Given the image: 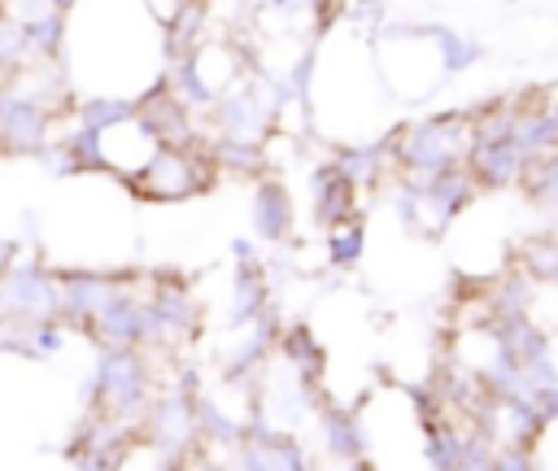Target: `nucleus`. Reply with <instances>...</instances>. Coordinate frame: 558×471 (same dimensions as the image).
<instances>
[{"label":"nucleus","mask_w":558,"mask_h":471,"mask_svg":"<svg viewBox=\"0 0 558 471\" xmlns=\"http://www.w3.org/2000/svg\"><path fill=\"white\" fill-rule=\"evenodd\" d=\"M471 148V109H445L423 122L397 126L392 135V170L401 179H432L466 161Z\"/></svg>","instance_id":"1"},{"label":"nucleus","mask_w":558,"mask_h":471,"mask_svg":"<svg viewBox=\"0 0 558 471\" xmlns=\"http://www.w3.org/2000/svg\"><path fill=\"white\" fill-rule=\"evenodd\" d=\"M392 135H397V131H388V135H379V140H371V144H349V148H340L336 166H340L357 188H375V183L384 179V170H392Z\"/></svg>","instance_id":"15"},{"label":"nucleus","mask_w":558,"mask_h":471,"mask_svg":"<svg viewBox=\"0 0 558 471\" xmlns=\"http://www.w3.org/2000/svg\"><path fill=\"white\" fill-rule=\"evenodd\" d=\"M414 183V192H418V227L414 231H445L475 196H480V188H475V179H471V170L466 166H453V170H440V174H432V179H410Z\"/></svg>","instance_id":"5"},{"label":"nucleus","mask_w":558,"mask_h":471,"mask_svg":"<svg viewBox=\"0 0 558 471\" xmlns=\"http://www.w3.org/2000/svg\"><path fill=\"white\" fill-rule=\"evenodd\" d=\"M196 471H227V467H222V462H201Z\"/></svg>","instance_id":"31"},{"label":"nucleus","mask_w":558,"mask_h":471,"mask_svg":"<svg viewBox=\"0 0 558 471\" xmlns=\"http://www.w3.org/2000/svg\"><path fill=\"white\" fill-rule=\"evenodd\" d=\"M523 196L532 205H545V209H558V153H545V157H527L523 161V179H519Z\"/></svg>","instance_id":"24"},{"label":"nucleus","mask_w":558,"mask_h":471,"mask_svg":"<svg viewBox=\"0 0 558 471\" xmlns=\"http://www.w3.org/2000/svg\"><path fill=\"white\" fill-rule=\"evenodd\" d=\"M144 436L157 454H174L183 458L201 436H196V397H187L183 388L166 392L161 401L148 406L144 414Z\"/></svg>","instance_id":"6"},{"label":"nucleus","mask_w":558,"mask_h":471,"mask_svg":"<svg viewBox=\"0 0 558 471\" xmlns=\"http://www.w3.org/2000/svg\"><path fill=\"white\" fill-rule=\"evenodd\" d=\"M92 397L96 410L118 419V423H135L148 414L153 406V388H148V366L135 349H105L92 375Z\"/></svg>","instance_id":"2"},{"label":"nucleus","mask_w":558,"mask_h":471,"mask_svg":"<svg viewBox=\"0 0 558 471\" xmlns=\"http://www.w3.org/2000/svg\"><path fill=\"white\" fill-rule=\"evenodd\" d=\"M48 4H52V9H57V13H70V9H74V4H78V0H48Z\"/></svg>","instance_id":"30"},{"label":"nucleus","mask_w":558,"mask_h":471,"mask_svg":"<svg viewBox=\"0 0 558 471\" xmlns=\"http://www.w3.org/2000/svg\"><path fill=\"white\" fill-rule=\"evenodd\" d=\"M0 314L9 318H57L61 279L44 266H4L0 275Z\"/></svg>","instance_id":"4"},{"label":"nucleus","mask_w":558,"mask_h":471,"mask_svg":"<svg viewBox=\"0 0 558 471\" xmlns=\"http://www.w3.org/2000/svg\"><path fill=\"white\" fill-rule=\"evenodd\" d=\"M523 384H527V392H532V397H536V392H545V388H554V384H558V362H554V353L523 362Z\"/></svg>","instance_id":"27"},{"label":"nucleus","mask_w":558,"mask_h":471,"mask_svg":"<svg viewBox=\"0 0 558 471\" xmlns=\"http://www.w3.org/2000/svg\"><path fill=\"white\" fill-rule=\"evenodd\" d=\"M196 436L209 440V445H222V449H240L244 440V419L222 410L218 401L209 397H196Z\"/></svg>","instance_id":"21"},{"label":"nucleus","mask_w":558,"mask_h":471,"mask_svg":"<svg viewBox=\"0 0 558 471\" xmlns=\"http://www.w3.org/2000/svg\"><path fill=\"white\" fill-rule=\"evenodd\" d=\"M279 353H283V362H288V371L301 379V384H318V375H323V349H318V340H314V331L305 327V323H292V327H279Z\"/></svg>","instance_id":"18"},{"label":"nucleus","mask_w":558,"mask_h":471,"mask_svg":"<svg viewBox=\"0 0 558 471\" xmlns=\"http://www.w3.org/2000/svg\"><path fill=\"white\" fill-rule=\"evenodd\" d=\"M523 148L514 140H471L466 148V170L475 179L480 192H501V188H519L523 179Z\"/></svg>","instance_id":"8"},{"label":"nucleus","mask_w":558,"mask_h":471,"mask_svg":"<svg viewBox=\"0 0 558 471\" xmlns=\"http://www.w3.org/2000/svg\"><path fill=\"white\" fill-rule=\"evenodd\" d=\"M493 471H536V454L519 445H497V467Z\"/></svg>","instance_id":"28"},{"label":"nucleus","mask_w":558,"mask_h":471,"mask_svg":"<svg viewBox=\"0 0 558 471\" xmlns=\"http://www.w3.org/2000/svg\"><path fill=\"white\" fill-rule=\"evenodd\" d=\"M423 39L436 48V61H440L445 74H462V70H471V65L484 57L480 39H471V35H462V31H453V26H440V22L423 26Z\"/></svg>","instance_id":"19"},{"label":"nucleus","mask_w":558,"mask_h":471,"mask_svg":"<svg viewBox=\"0 0 558 471\" xmlns=\"http://www.w3.org/2000/svg\"><path fill=\"white\" fill-rule=\"evenodd\" d=\"M362 249H366V227H362V218H349V222H340V227H327V262H331L336 270L357 266Z\"/></svg>","instance_id":"25"},{"label":"nucleus","mask_w":558,"mask_h":471,"mask_svg":"<svg viewBox=\"0 0 558 471\" xmlns=\"http://www.w3.org/2000/svg\"><path fill=\"white\" fill-rule=\"evenodd\" d=\"M262 314H270V283H266L262 266L244 257V262L235 266V292H231V323H235V327H244V323H253V318H262Z\"/></svg>","instance_id":"17"},{"label":"nucleus","mask_w":558,"mask_h":471,"mask_svg":"<svg viewBox=\"0 0 558 471\" xmlns=\"http://www.w3.org/2000/svg\"><path fill=\"white\" fill-rule=\"evenodd\" d=\"M357 183L336 166V161H323L314 174H310V196H314V218L318 227H340L349 218H357Z\"/></svg>","instance_id":"9"},{"label":"nucleus","mask_w":558,"mask_h":471,"mask_svg":"<svg viewBox=\"0 0 558 471\" xmlns=\"http://www.w3.org/2000/svg\"><path fill=\"white\" fill-rule=\"evenodd\" d=\"M318 436H323V449H327L336 462H357V458H366V432H362V423H357L353 410H340V406L318 410Z\"/></svg>","instance_id":"13"},{"label":"nucleus","mask_w":558,"mask_h":471,"mask_svg":"<svg viewBox=\"0 0 558 471\" xmlns=\"http://www.w3.org/2000/svg\"><path fill=\"white\" fill-rule=\"evenodd\" d=\"M418 423H423V458H427V467L432 471H453L458 458H462V436L466 432H458L449 414H432V419H418Z\"/></svg>","instance_id":"20"},{"label":"nucleus","mask_w":558,"mask_h":471,"mask_svg":"<svg viewBox=\"0 0 558 471\" xmlns=\"http://www.w3.org/2000/svg\"><path fill=\"white\" fill-rule=\"evenodd\" d=\"M545 427H549V419L541 414V406H536L532 392H519V397L501 401V445H519V449H532L536 454Z\"/></svg>","instance_id":"14"},{"label":"nucleus","mask_w":558,"mask_h":471,"mask_svg":"<svg viewBox=\"0 0 558 471\" xmlns=\"http://www.w3.org/2000/svg\"><path fill=\"white\" fill-rule=\"evenodd\" d=\"M519 100H523V122H519L523 157L558 153V100L545 87H527V92H519Z\"/></svg>","instance_id":"11"},{"label":"nucleus","mask_w":558,"mask_h":471,"mask_svg":"<svg viewBox=\"0 0 558 471\" xmlns=\"http://www.w3.org/2000/svg\"><path fill=\"white\" fill-rule=\"evenodd\" d=\"M22 31H26V44H31V52H35L39 61H57V52H61L65 39H70V17L57 13V9H48V13L31 17V22H22Z\"/></svg>","instance_id":"23"},{"label":"nucleus","mask_w":558,"mask_h":471,"mask_svg":"<svg viewBox=\"0 0 558 471\" xmlns=\"http://www.w3.org/2000/svg\"><path fill=\"white\" fill-rule=\"evenodd\" d=\"M74 113H78V126H87V131H109V126H118V122H131V118L140 113V100H131V96H83V100L74 105Z\"/></svg>","instance_id":"22"},{"label":"nucleus","mask_w":558,"mask_h":471,"mask_svg":"<svg viewBox=\"0 0 558 471\" xmlns=\"http://www.w3.org/2000/svg\"><path fill=\"white\" fill-rule=\"evenodd\" d=\"M214 179V161L209 153H196L192 144H166L148 170H140L131 179V188L148 201H187L196 192H205Z\"/></svg>","instance_id":"3"},{"label":"nucleus","mask_w":558,"mask_h":471,"mask_svg":"<svg viewBox=\"0 0 558 471\" xmlns=\"http://www.w3.org/2000/svg\"><path fill=\"white\" fill-rule=\"evenodd\" d=\"M87 331L105 345V349H135L144 345V301H135L126 288L105 301L92 318H87Z\"/></svg>","instance_id":"10"},{"label":"nucleus","mask_w":558,"mask_h":471,"mask_svg":"<svg viewBox=\"0 0 558 471\" xmlns=\"http://www.w3.org/2000/svg\"><path fill=\"white\" fill-rule=\"evenodd\" d=\"M510 266H519L536 288H558V227L523 235Z\"/></svg>","instance_id":"16"},{"label":"nucleus","mask_w":558,"mask_h":471,"mask_svg":"<svg viewBox=\"0 0 558 471\" xmlns=\"http://www.w3.org/2000/svg\"><path fill=\"white\" fill-rule=\"evenodd\" d=\"M52 131V109L22 96L4 92L0 100V153H39Z\"/></svg>","instance_id":"7"},{"label":"nucleus","mask_w":558,"mask_h":471,"mask_svg":"<svg viewBox=\"0 0 558 471\" xmlns=\"http://www.w3.org/2000/svg\"><path fill=\"white\" fill-rule=\"evenodd\" d=\"M493 467H497V445L484 440L480 432H466L462 436V458H458L453 471H493Z\"/></svg>","instance_id":"26"},{"label":"nucleus","mask_w":558,"mask_h":471,"mask_svg":"<svg viewBox=\"0 0 558 471\" xmlns=\"http://www.w3.org/2000/svg\"><path fill=\"white\" fill-rule=\"evenodd\" d=\"M248 222L262 240H288L292 235V201L279 179H262L248 201Z\"/></svg>","instance_id":"12"},{"label":"nucleus","mask_w":558,"mask_h":471,"mask_svg":"<svg viewBox=\"0 0 558 471\" xmlns=\"http://www.w3.org/2000/svg\"><path fill=\"white\" fill-rule=\"evenodd\" d=\"M536 406H541V414H545L549 423H558V384L545 388V392H536Z\"/></svg>","instance_id":"29"},{"label":"nucleus","mask_w":558,"mask_h":471,"mask_svg":"<svg viewBox=\"0 0 558 471\" xmlns=\"http://www.w3.org/2000/svg\"><path fill=\"white\" fill-rule=\"evenodd\" d=\"M0 275H4V262H0Z\"/></svg>","instance_id":"32"}]
</instances>
